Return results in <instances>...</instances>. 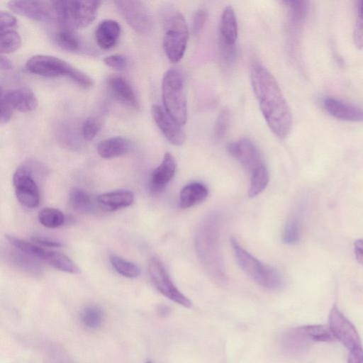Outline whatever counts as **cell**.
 <instances>
[{"label": "cell", "mask_w": 363, "mask_h": 363, "mask_svg": "<svg viewBox=\"0 0 363 363\" xmlns=\"http://www.w3.org/2000/svg\"><path fill=\"white\" fill-rule=\"evenodd\" d=\"M328 321V328L335 339L339 340L349 350L362 346L356 328L336 305H334L330 311Z\"/></svg>", "instance_id": "7c38bea8"}, {"label": "cell", "mask_w": 363, "mask_h": 363, "mask_svg": "<svg viewBox=\"0 0 363 363\" xmlns=\"http://www.w3.org/2000/svg\"><path fill=\"white\" fill-rule=\"evenodd\" d=\"M96 200L104 210L114 211L130 206L134 201V194L131 191L120 189L102 194Z\"/></svg>", "instance_id": "ffe728a7"}, {"label": "cell", "mask_w": 363, "mask_h": 363, "mask_svg": "<svg viewBox=\"0 0 363 363\" xmlns=\"http://www.w3.org/2000/svg\"><path fill=\"white\" fill-rule=\"evenodd\" d=\"M349 351L347 363H363V348L362 346Z\"/></svg>", "instance_id": "ee69618b"}, {"label": "cell", "mask_w": 363, "mask_h": 363, "mask_svg": "<svg viewBox=\"0 0 363 363\" xmlns=\"http://www.w3.org/2000/svg\"><path fill=\"white\" fill-rule=\"evenodd\" d=\"M108 87L116 100L135 110L140 108L139 101L132 86L123 76L111 74L106 80Z\"/></svg>", "instance_id": "ac0fdd59"}, {"label": "cell", "mask_w": 363, "mask_h": 363, "mask_svg": "<svg viewBox=\"0 0 363 363\" xmlns=\"http://www.w3.org/2000/svg\"><path fill=\"white\" fill-rule=\"evenodd\" d=\"M82 324L88 329H97L103 323L104 313L96 305H88L82 308L79 313Z\"/></svg>", "instance_id": "83f0119b"}, {"label": "cell", "mask_w": 363, "mask_h": 363, "mask_svg": "<svg viewBox=\"0 0 363 363\" xmlns=\"http://www.w3.org/2000/svg\"><path fill=\"white\" fill-rule=\"evenodd\" d=\"M146 363H153L152 361H147Z\"/></svg>", "instance_id": "681fc988"}, {"label": "cell", "mask_w": 363, "mask_h": 363, "mask_svg": "<svg viewBox=\"0 0 363 363\" xmlns=\"http://www.w3.org/2000/svg\"><path fill=\"white\" fill-rule=\"evenodd\" d=\"M0 51L1 54H8L18 50L21 45V38L14 30L1 31Z\"/></svg>", "instance_id": "836d02e7"}, {"label": "cell", "mask_w": 363, "mask_h": 363, "mask_svg": "<svg viewBox=\"0 0 363 363\" xmlns=\"http://www.w3.org/2000/svg\"><path fill=\"white\" fill-rule=\"evenodd\" d=\"M1 101L6 103L13 111L30 112L38 106V99L28 87H19L2 92Z\"/></svg>", "instance_id": "2e32d148"}, {"label": "cell", "mask_w": 363, "mask_h": 363, "mask_svg": "<svg viewBox=\"0 0 363 363\" xmlns=\"http://www.w3.org/2000/svg\"><path fill=\"white\" fill-rule=\"evenodd\" d=\"M162 96L165 111L181 125L187 120V101L184 79L181 70L171 68L164 74Z\"/></svg>", "instance_id": "5b68a950"}, {"label": "cell", "mask_w": 363, "mask_h": 363, "mask_svg": "<svg viewBox=\"0 0 363 363\" xmlns=\"http://www.w3.org/2000/svg\"><path fill=\"white\" fill-rule=\"evenodd\" d=\"M114 4L127 23L137 33L148 34L153 28L150 10L142 1L118 0Z\"/></svg>", "instance_id": "ba28073f"}, {"label": "cell", "mask_w": 363, "mask_h": 363, "mask_svg": "<svg viewBox=\"0 0 363 363\" xmlns=\"http://www.w3.org/2000/svg\"><path fill=\"white\" fill-rule=\"evenodd\" d=\"M121 28L115 20L106 19L96 27L95 37L98 45L103 50H109L116 44Z\"/></svg>", "instance_id": "44dd1931"}, {"label": "cell", "mask_w": 363, "mask_h": 363, "mask_svg": "<svg viewBox=\"0 0 363 363\" xmlns=\"http://www.w3.org/2000/svg\"><path fill=\"white\" fill-rule=\"evenodd\" d=\"M169 313V311H168V308L165 307V306H162L161 307L160 309H159V313H160V315L162 316H164V315H167V314Z\"/></svg>", "instance_id": "c3c4849f"}, {"label": "cell", "mask_w": 363, "mask_h": 363, "mask_svg": "<svg viewBox=\"0 0 363 363\" xmlns=\"http://www.w3.org/2000/svg\"><path fill=\"white\" fill-rule=\"evenodd\" d=\"M207 18V13L205 9H200L195 11L192 19V32L198 34L203 29Z\"/></svg>", "instance_id": "60d3db41"}, {"label": "cell", "mask_w": 363, "mask_h": 363, "mask_svg": "<svg viewBox=\"0 0 363 363\" xmlns=\"http://www.w3.org/2000/svg\"><path fill=\"white\" fill-rule=\"evenodd\" d=\"M230 242L239 266L252 279L267 289L276 290L282 286L284 280L277 269L252 255L240 245L235 238L232 237Z\"/></svg>", "instance_id": "8992f818"}, {"label": "cell", "mask_w": 363, "mask_h": 363, "mask_svg": "<svg viewBox=\"0 0 363 363\" xmlns=\"http://www.w3.org/2000/svg\"><path fill=\"white\" fill-rule=\"evenodd\" d=\"M147 270L153 285L163 296L184 307H191V301L177 288L159 259L152 257Z\"/></svg>", "instance_id": "9c48e42d"}, {"label": "cell", "mask_w": 363, "mask_h": 363, "mask_svg": "<svg viewBox=\"0 0 363 363\" xmlns=\"http://www.w3.org/2000/svg\"><path fill=\"white\" fill-rule=\"evenodd\" d=\"M219 40L235 45L238 38V22L235 12L230 6H226L220 16L219 24Z\"/></svg>", "instance_id": "7402d4cb"}, {"label": "cell", "mask_w": 363, "mask_h": 363, "mask_svg": "<svg viewBox=\"0 0 363 363\" xmlns=\"http://www.w3.org/2000/svg\"><path fill=\"white\" fill-rule=\"evenodd\" d=\"M353 40L357 48H363V0L357 2Z\"/></svg>", "instance_id": "8d00e7d4"}, {"label": "cell", "mask_w": 363, "mask_h": 363, "mask_svg": "<svg viewBox=\"0 0 363 363\" xmlns=\"http://www.w3.org/2000/svg\"><path fill=\"white\" fill-rule=\"evenodd\" d=\"M323 104L325 111L334 118L347 121H363V107L343 100L327 97Z\"/></svg>", "instance_id": "e0dca14e"}, {"label": "cell", "mask_w": 363, "mask_h": 363, "mask_svg": "<svg viewBox=\"0 0 363 363\" xmlns=\"http://www.w3.org/2000/svg\"><path fill=\"white\" fill-rule=\"evenodd\" d=\"M14 13L38 21L57 18L52 1L12 0L7 3Z\"/></svg>", "instance_id": "4fadbf2b"}, {"label": "cell", "mask_w": 363, "mask_h": 363, "mask_svg": "<svg viewBox=\"0 0 363 363\" xmlns=\"http://www.w3.org/2000/svg\"><path fill=\"white\" fill-rule=\"evenodd\" d=\"M300 218L296 215L291 217L286 222L282 235V240L286 244H295L300 239Z\"/></svg>", "instance_id": "d590c367"}, {"label": "cell", "mask_w": 363, "mask_h": 363, "mask_svg": "<svg viewBox=\"0 0 363 363\" xmlns=\"http://www.w3.org/2000/svg\"><path fill=\"white\" fill-rule=\"evenodd\" d=\"M177 162L170 152H166L160 164L151 174L150 188L153 192L162 191L173 178Z\"/></svg>", "instance_id": "d6986e66"}, {"label": "cell", "mask_w": 363, "mask_h": 363, "mask_svg": "<svg viewBox=\"0 0 363 363\" xmlns=\"http://www.w3.org/2000/svg\"><path fill=\"white\" fill-rule=\"evenodd\" d=\"M6 238L19 252L33 258H39L45 261L52 251L36 243L34 244L12 235H6Z\"/></svg>", "instance_id": "d4e9b609"}, {"label": "cell", "mask_w": 363, "mask_h": 363, "mask_svg": "<svg viewBox=\"0 0 363 363\" xmlns=\"http://www.w3.org/2000/svg\"><path fill=\"white\" fill-rule=\"evenodd\" d=\"M101 124L99 119L93 117L86 118L82 126V135L84 140H93L101 130Z\"/></svg>", "instance_id": "74e56055"}, {"label": "cell", "mask_w": 363, "mask_h": 363, "mask_svg": "<svg viewBox=\"0 0 363 363\" xmlns=\"http://www.w3.org/2000/svg\"><path fill=\"white\" fill-rule=\"evenodd\" d=\"M208 194L207 187L199 182L186 185L180 191L179 206L187 208L203 201Z\"/></svg>", "instance_id": "cb8c5ba5"}, {"label": "cell", "mask_w": 363, "mask_h": 363, "mask_svg": "<svg viewBox=\"0 0 363 363\" xmlns=\"http://www.w3.org/2000/svg\"><path fill=\"white\" fill-rule=\"evenodd\" d=\"M269 173L264 164L255 170L250 174L249 196L255 197L263 191L269 183Z\"/></svg>", "instance_id": "4dcf8cb0"}, {"label": "cell", "mask_w": 363, "mask_h": 363, "mask_svg": "<svg viewBox=\"0 0 363 363\" xmlns=\"http://www.w3.org/2000/svg\"><path fill=\"white\" fill-rule=\"evenodd\" d=\"M153 120L165 138L172 145L179 146L184 143L185 133L182 125L177 123L162 106L154 104L151 108Z\"/></svg>", "instance_id": "9a60e30c"}, {"label": "cell", "mask_w": 363, "mask_h": 363, "mask_svg": "<svg viewBox=\"0 0 363 363\" xmlns=\"http://www.w3.org/2000/svg\"><path fill=\"white\" fill-rule=\"evenodd\" d=\"M60 26L72 30L91 24L101 6L99 1H52Z\"/></svg>", "instance_id": "52a82bcc"}, {"label": "cell", "mask_w": 363, "mask_h": 363, "mask_svg": "<svg viewBox=\"0 0 363 363\" xmlns=\"http://www.w3.org/2000/svg\"><path fill=\"white\" fill-rule=\"evenodd\" d=\"M103 61L106 66L117 71L124 70L128 66L127 58L121 54L106 56Z\"/></svg>", "instance_id": "f35d334b"}, {"label": "cell", "mask_w": 363, "mask_h": 363, "mask_svg": "<svg viewBox=\"0 0 363 363\" xmlns=\"http://www.w3.org/2000/svg\"><path fill=\"white\" fill-rule=\"evenodd\" d=\"M354 251L357 260L363 264V239L354 242Z\"/></svg>", "instance_id": "bcb514c9"}, {"label": "cell", "mask_w": 363, "mask_h": 363, "mask_svg": "<svg viewBox=\"0 0 363 363\" xmlns=\"http://www.w3.org/2000/svg\"><path fill=\"white\" fill-rule=\"evenodd\" d=\"M250 79L262 114L272 130L279 138L290 133L293 118L289 106L273 75L260 63L251 67Z\"/></svg>", "instance_id": "6da1fadb"}, {"label": "cell", "mask_w": 363, "mask_h": 363, "mask_svg": "<svg viewBox=\"0 0 363 363\" xmlns=\"http://www.w3.org/2000/svg\"><path fill=\"white\" fill-rule=\"evenodd\" d=\"M18 21L15 16L4 11L0 12V30H13L17 26Z\"/></svg>", "instance_id": "b9f144b4"}, {"label": "cell", "mask_w": 363, "mask_h": 363, "mask_svg": "<svg viewBox=\"0 0 363 363\" xmlns=\"http://www.w3.org/2000/svg\"><path fill=\"white\" fill-rule=\"evenodd\" d=\"M160 18L164 30L163 48L168 60L177 62L186 49L189 29L183 14L171 4H164L160 9Z\"/></svg>", "instance_id": "3957f363"}, {"label": "cell", "mask_w": 363, "mask_h": 363, "mask_svg": "<svg viewBox=\"0 0 363 363\" xmlns=\"http://www.w3.org/2000/svg\"><path fill=\"white\" fill-rule=\"evenodd\" d=\"M13 110L4 102L1 103V124H4L10 121L12 116Z\"/></svg>", "instance_id": "f6af8a7d"}, {"label": "cell", "mask_w": 363, "mask_h": 363, "mask_svg": "<svg viewBox=\"0 0 363 363\" xmlns=\"http://www.w3.org/2000/svg\"><path fill=\"white\" fill-rule=\"evenodd\" d=\"M55 40L62 49L70 52L78 51L81 48V40L75 30L61 27L56 33Z\"/></svg>", "instance_id": "f1b7e54d"}, {"label": "cell", "mask_w": 363, "mask_h": 363, "mask_svg": "<svg viewBox=\"0 0 363 363\" xmlns=\"http://www.w3.org/2000/svg\"><path fill=\"white\" fill-rule=\"evenodd\" d=\"M25 67L28 72L42 77H69L84 89H89L94 85V82L89 75L57 57L35 55L27 60Z\"/></svg>", "instance_id": "277c9868"}, {"label": "cell", "mask_w": 363, "mask_h": 363, "mask_svg": "<svg viewBox=\"0 0 363 363\" xmlns=\"http://www.w3.org/2000/svg\"><path fill=\"white\" fill-rule=\"evenodd\" d=\"M220 218L212 212L199 224L195 236V249L197 256L211 278L224 285L227 276L219 245Z\"/></svg>", "instance_id": "7a4b0ae2"}, {"label": "cell", "mask_w": 363, "mask_h": 363, "mask_svg": "<svg viewBox=\"0 0 363 363\" xmlns=\"http://www.w3.org/2000/svg\"><path fill=\"white\" fill-rule=\"evenodd\" d=\"M230 122V111L227 107H223L218 115L216 121L213 138L216 142L222 140L227 134Z\"/></svg>", "instance_id": "e575fe53"}, {"label": "cell", "mask_w": 363, "mask_h": 363, "mask_svg": "<svg viewBox=\"0 0 363 363\" xmlns=\"http://www.w3.org/2000/svg\"><path fill=\"white\" fill-rule=\"evenodd\" d=\"M288 9L289 21L293 27L298 28L305 21L309 10V3L306 1H283Z\"/></svg>", "instance_id": "484cf974"}, {"label": "cell", "mask_w": 363, "mask_h": 363, "mask_svg": "<svg viewBox=\"0 0 363 363\" xmlns=\"http://www.w3.org/2000/svg\"><path fill=\"white\" fill-rule=\"evenodd\" d=\"M130 147V144L128 139L116 136L100 141L97 145V152L104 159H112L125 155Z\"/></svg>", "instance_id": "603a6c76"}, {"label": "cell", "mask_w": 363, "mask_h": 363, "mask_svg": "<svg viewBox=\"0 0 363 363\" xmlns=\"http://www.w3.org/2000/svg\"><path fill=\"white\" fill-rule=\"evenodd\" d=\"M228 150L230 155L250 174L264 164L257 146L248 138H242L231 143Z\"/></svg>", "instance_id": "5bb4252c"}, {"label": "cell", "mask_w": 363, "mask_h": 363, "mask_svg": "<svg viewBox=\"0 0 363 363\" xmlns=\"http://www.w3.org/2000/svg\"><path fill=\"white\" fill-rule=\"evenodd\" d=\"M13 63L11 62V61L8 59L6 57H4L2 55H1V57H0V68L1 70H5V71H7V70H10L11 69H13Z\"/></svg>", "instance_id": "7dc6e473"}, {"label": "cell", "mask_w": 363, "mask_h": 363, "mask_svg": "<svg viewBox=\"0 0 363 363\" xmlns=\"http://www.w3.org/2000/svg\"><path fill=\"white\" fill-rule=\"evenodd\" d=\"M318 342L315 325L296 327L286 330L282 335L281 344L283 350L291 354H299Z\"/></svg>", "instance_id": "8fae6325"}, {"label": "cell", "mask_w": 363, "mask_h": 363, "mask_svg": "<svg viewBox=\"0 0 363 363\" xmlns=\"http://www.w3.org/2000/svg\"><path fill=\"white\" fill-rule=\"evenodd\" d=\"M69 202L72 208L78 213H89L94 208L90 194L80 188H73L70 190Z\"/></svg>", "instance_id": "4316f807"}, {"label": "cell", "mask_w": 363, "mask_h": 363, "mask_svg": "<svg viewBox=\"0 0 363 363\" xmlns=\"http://www.w3.org/2000/svg\"><path fill=\"white\" fill-rule=\"evenodd\" d=\"M219 48L221 57L225 64L233 63L236 57V48L235 45H228L219 40Z\"/></svg>", "instance_id": "ab89813d"}, {"label": "cell", "mask_w": 363, "mask_h": 363, "mask_svg": "<svg viewBox=\"0 0 363 363\" xmlns=\"http://www.w3.org/2000/svg\"><path fill=\"white\" fill-rule=\"evenodd\" d=\"M38 221L43 226L49 228H56L62 225L65 220L62 211L54 208H44L38 215Z\"/></svg>", "instance_id": "d6a6232c"}, {"label": "cell", "mask_w": 363, "mask_h": 363, "mask_svg": "<svg viewBox=\"0 0 363 363\" xmlns=\"http://www.w3.org/2000/svg\"><path fill=\"white\" fill-rule=\"evenodd\" d=\"M109 260L114 269L125 277L136 278L140 274V269L138 265L118 255H111Z\"/></svg>", "instance_id": "1f68e13d"}, {"label": "cell", "mask_w": 363, "mask_h": 363, "mask_svg": "<svg viewBox=\"0 0 363 363\" xmlns=\"http://www.w3.org/2000/svg\"><path fill=\"white\" fill-rule=\"evenodd\" d=\"M32 240L35 243L45 247H59L62 245L59 241L45 237H33Z\"/></svg>", "instance_id": "7bdbcfd3"}, {"label": "cell", "mask_w": 363, "mask_h": 363, "mask_svg": "<svg viewBox=\"0 0 363 363\" xmlns=\"http://www.w3.org/2000/svg\"><path fill=\"white\" fill-rule=\"evenodd\" d=\"M45 262L54 268L66 273L76 274L81 272L80 268L70 258L58 252L52 250Z\"/></svg>", "instance_id": "f546056e"}, {"label": "cell", "mask_w": 363, "mask_h": 363, "mask_svg": "<svg viewBox=\"0 0 363 363\" xmlns=\"http://www.w3.org/2000/svg\"><path fill=\"white\" fill-rule=\"evenodd\" d=\"M31 164H22L13 176V184L18 201L30 208L37 207L40 202L38 187L31 174Z\"/></svg>", "instance_id": "30bf717a"}]
</instances>
